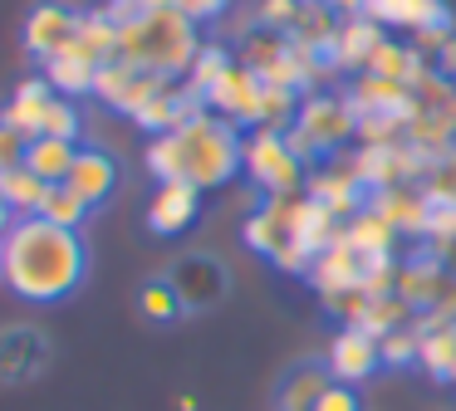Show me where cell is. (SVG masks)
I'll list each match as a JSON object with an SVG mask.
<instances>
[{"mask_svg":"<svg viewBox=\"0 0 456 411\" xmlns=\"http://www.w3.org/2000/svg\"><path fill=\"white\" fill-rule=\"evenodd\" d=\"M89 279V240L84 230L20 215L0 240V284L25 303H60Z\"/></svg>","mask_w":456,"mask_h":411,"instance_id":"6da1fadb","label":"cell"},{"mask_svg":"<svg viewBox=\"0 0 456 411\" xmlns=\"http://www.w3.org/2000/svg\"><path fill=\"white\" fill-rule=\"evenodd\" d=\"M142 162L152 181H191L197 191H221L246 172V133L207 108L187 117L177 133L148 137Z\"/></svg>","mask_w":456,"mask_h":411,"instance_id":"7a4b0ae2","label":"cell"},{"mask_svg":"<svg viewBox=\"0 0 456 411\" xmlns=\"http://www.w3.org/2000/svg\"><path fill=\"white\" fill-rule=\"evenodd\" d=\"M201 44H207L201 25L187 20L182 10H142L128 25H118V59L162 78H187Z\"/></svg>","mask_w":456,"mask_h":411,"instance_id":"3957f363","label":"cell"},{"mask_svg":"<svg viewBox=\"0 0 456 411\" xmlns=\"http://www.w3.org/2000/svg\"><path fill=\"white\" fill-rule=\"evenodd\" d=\"M285 133H289V147H295V152L305 157V166L314 172V166L334 162V152H344V147L358 137V113H354V103H348L344 93L314 88V93L299 98V113H295V123H289Z\"/></svg>","mask_w":456,"mask_h":411,"instance_id":"277c9868","label":"cell"},{"mask_svg":"<svg viewBox=\"0 0 456 411\" xmlns=\"http://www.w3.org/2000/svg\"><path fill=\"white\" fill-rule=\"evenodd\" d=\"M246 176L260 196H299L309 181V166L289 147L285 127H256L246 133Z\"/></svg>","mask_w":456,"mask_h":411,"instance_id":"5b68a950","label":"cell"},{"mask_svg":"<svg viewBox=\"0 0 456 411\" xmlns=\"http://www.w3.org/2000/svg\"><path fill=\"white\" fill-rule=\"evenodd\" d=\"M167 279H172V289H177V299H182L187 313H207L231 294V270H226V260L211 254V250L177 254L172 270H167Z\"/></svg>","mask_w":456,"mask_h":411,"instance_id":"8992f818","label":"cell"},{"mask_svg":"<svg viewBox=\"0 0 456 411\" xmlns=\"http://www.w3.org/2000/svg\"><path fill=\"white\" fill-rule=\"evenodd\" d=\"M260 103H265V78H260L256 68H246L240 59L216 78V88L207 93L211 113L226 117V123H236L240 133H256L260 127Z\"/></svg>","mask_w":456,"mask_h":411,"instance_id":"52a82bcc","label":"cell"},{"mask_svg":"<svg viewBox=\"0 0 456 411\" xmlns=\"http://www.w3.org/2000/svg\"><path fill=\"white\" fill-rule=\"evenodd\" d=\"M452 279L456 274L446 270V260L436 250H427V245H417V250L403 254V264H397V294L412 303V313L442 309L446 294H452Z\"/></svg>","mask_w":456,"mask_h":411,"instance_id":"ba28073f","label":"cell"},{"mask_svg":"<svg viewBox=\"0 0 456 411\" xmlns=\"http://www.w3.org/2000/svg\"><path fill=\"white\" fill-rule=\"evenodd\" d=\"M74 35H79V10H74L69 0H40V5H30V15H25L20 44H25V54L50 64L54 54H64V49L74 44Z\"/></svg>","mask_w":456,"mask_h":411,"instance_id":"9c48e42d","label":"cell"},{"mask_svg":"<svg viewBox=\"0 0 456 411\" xmlns=\"http://www.w3.org/2000/svg\"><path fill=\"white\" fill-rule=\"evenodd\" d=\"M324 367L334 372V382L358 387V382H368L373 372H383V348H378L373 333L348 328V323H344V328L329 338V348H324Z\"/></svg>","mask_w":456,"mask_h":411,"instance_id":"30bf717a","label":"cell"},{"mask_svg":"<svg viewBox=\"0 0 456 411\" xmlns=\"http://www.w3.org/2000/svg\"><path fill=\"white\" fill-rule=\"evenodd\" d=\"M50 367V338L30 323L0 328V387H20Z\"/></svg>","mask_w":456,"mask_h":411,"instance_id":"8fae6325","label":"cell"},{"mask_svg":"<svg viewBox=\"0 0 456 411\" xmlns=\"http://www.w3.org/2000/svg\"><path fill=\"white\" fill-rule=\"evenodd\" d=\"M417 367L432 382H456V318L446 309L417 313Z\"/></svg>","mask_w":456,"mask_h":411,"instance_id":"7c38bea8","label":"cell"},{"mask_svg":"<svg viewBox=\"0 0 456 411\" xmlns=\"http://www.w3.org/2000/svg\"><path fill=\"white\" fill-rule=\"evenodd\" d=\"M162 84H167L162 74H148V68L128 64V59H113V64H103L94 98H103V103H109L113 113H123V117H138V108L148 103Z\"/></svg>","mask_w":456,"mask_h":411,"instance_id":"4fadbf2b","label":"cell"},{"mask_svg":"<svg viewBox=\"0 0 456 411\" xmlns=\"http://www.w3.org/2000/svg\"><path fill=\"white\" fill-rule=\"evenodd\" d=\"M118 157L109 152V147H99V142H84L79 147V157H74V166H69V191L79 196L89 211H99V206H109L113 201V191H118Z\"/></svg>","mask_w":456,"mask_h":411,"instance_id":"5bb4252c","label":"cell"},{"mask_svg":"<svg viewBox=\"0 0 456 411\" xmlns=\"http://www.w3.org/2000/svg\"><path fill=\"white\" fill-rule=\"evenodd\" d=\"M368 270H373V260H363V254L354 250V245L338 235L334 245H329L324 254H314V264H309L305 279L314 284L319 299H334V294H348V289H363Z\"/></svg>","mask_w":456,"mask_h":411,"instance_id":"9a60e30c","label":"cell"},{"mask_svg":"<svg viewBox=\"0 0 456 411\" xmlns=\"http://www.w3.org/2000/svg\"><path fill=\"white\" fill-rule=\"evenodd\" d=\"M368 20L383 29H407V35H427V29H456L452 0H368Z\"/></svg>","mask_w":456,"mask_h":411,"instance_id":"2e32d148","label":"cell"},{"mask_svg":"<svg viewBox=\"0 0 456 411\" xmlns=\"http://www.w3.org/2000/svg\"><path fill=\"white\" fill-rule=\"evenodd\" d=\"M201 215V191L191 181H158V191H152L148 201V230L158 235V240H177V235H187L191 225H197Z\"/></svg>","mask_w":456,"mask_h":411,"instance_id":"e0dca14e","label":"cell"},{"mask_svg":"<svg viewBox=\"0 0 456 411\" xmlns=\"http://www.w3.org/2000/svg\"><path fill=\"white\" fill-rule=\"evenodd\" d=\"M305 196H314L319 206H329L338 221H354L358 211H368V186L348 172V162L314 166V172H309V181H305Z\"/></svg>","mask_w":456,"mask_h":411,"instance_id":"ac0fdd59","label":"cell"},{"mask_svg":"<svg viewBox=\"0 0 456 411\" xmlns=\"http://www.w3.org/2000/svg\"><path fill=\"white\" fill-rule=\"evenodd\" d=\"M334 387V372L324 367V358H305L280 377L275 387V411H319V397Z\"/></svg>","mask_w":456,"mask_h":411,"instance_id":"d6986e66","label":"cell"},{"mask_svg":"<svg viewBox=\"0 0 456 411\" xmlns=\"http://www.w3.org/2000/svg\"><path fill=\"white\" fill-rule=\"evenodd\" d=\"M387 39V29L378 25V20L368 15H348L344 25H338V39H334V59H329V68H344V74H363L368 59L378 54V44Z\"/></svg>","mask_w":456,"mask_h":411,"instance_id":"ffe728a7","label":"cell"},{"mask_svg":"<svg viewBox=\"0 0 456 411\" xmlns=\"http://www.w3.org/2000/svg\"><path fill=\"white\" fill-rule=\"evenodd\" d=\"M99 74H103V64H99L94 54H84L79 44H69L64 54H54L50 64H45L50 88H54L60 98H74V103H79V98H89L94 88H99Z\"/></svg>","mask_w":456,"mask_h":411,"instance_id":"44dd1931","label":"cell"},{"mask_svg":"<svg viewBox=\"0 0 456 411\" xmlns=\"http://www.w3.org/2000/svg\"><path fill=\"white\" fill-rule=\"evenodd\" d=\"M363 74H378V78H393V84H407V88H417L427 74H432V64H427V54L412 44V39H397V35H387L383 44H378V54L368 59V68Z\"/></svg>","mask_w":456,"mask_h":411,"instance_id":"7402d4cb","label":"cell"},{"mask_svg":"<svg viewBox=\"0 0 456 411\" xmlns=\"http://www.w3.org/2000/svg\"><path fill=\"white\" fill-rule=\"evenodd\" d=\"M50 103H54V88H50V78L45 74H35V78H25V84H15V93L5 98V108H0V117L11 127H20L25 137H40V127H45V113H50Z\"/></svg>","mask_w":456,"mask_h":411,"instance_id":"603a6c76","label":"cell"},{"mask_svg":"<svg viewBox=\"0 0 456 411\" xmlns=\"http://www.w3.org/2000/svg\"><path fill=\"white\" fill-rule=\"evenodd\" d=\"M368 206H373L378 215H383L387 225H393L403 240H417L422 245V215H427V206H422V186H387V191H373L368 196Z\"/></svg>","mask_w":456,"mask_h":411,"instance_id":"cb8c5ba5","label":"cell"},{"mask_svg":"<svg viewBox=\"0 0 456 411\" xmlns=\"http://www.w3.org/2000/svg\"><path fill=\"white\" fill-rule=\"evenodd\" d=\"M422 245L446 260V250L456 245V186H422Z\"/></svg>","mask_w":456,"mask_h":411,"instance_id":"d4e9b609","label":"cell"},{"mask_svg":"<svg viewBox=\"0 0 456 411\" xmlns=\"http://www.w3.org/2000/svg\"><path fill=\"white\" fill-rule=\"evenodd\" d=\"M344 235L348 245H354L358 254H363V260H393L397 254V240H403V235L393 230V225L383 221V215L373 211V206H368V211H358L354 221H344Z\"/></svg>","mask_w":456,"mask_h":411,"instance_id":"484cf974","label":"cell"},{"mask_svg":"<svg viewBox=\"0 0 456 411\" xmlns=\"http://www.w3.org/2000/svg\"><path fill=\"white\" fill-rule=\"evenodd\" d=\"M74 44L84 54H94L99 64H113L118 59V20L109 15V5H94V10H79V35Z\"/></svg>","mask_w":456,"mask_h":411,"instance_id":"4316f807","label":"cell"},{"mask_svg":"<svg viewBox=\"0 0 456 411\" xmlns=\"http://www.w3.org/2000/svg\"><path fill=\"white\" fill-rule=\"evenodd\" d=\"M84 142H64V137H35L30 152H25V166H30L35 176H45L50 186H64L69 181V166L74 157H79Z\"/></svg>","mask_w":456,"mask_h":411,"instance_id":"83f0119b","label":"cell"},{"mask_svg":"<svg viewBox=\"0 0 456 411\" xmlns=\"http://www.w3.org/2000/svg\"><path fill=\"white\" fill-rule=\"evenodd\" d=\"M0 196H5V206L15 211V221L20 215H40V206H45V196H50V181L45 176H35L30 166H11V172L0 176Z\"/></svg>","mask_w":456,"mask_h":411,"instance_id":"f1b7e54d","label":"cell"},{"mask_svg":"<svg viewBox=\"0 0 456 411\" xmlns=\"http://www.w3.org/2000/svg\"><path fill=\"white\" fill-rule=\"evenodd\" d=\"M412 318L417 313H412V303H407L403 294H383V299H368L363 313H358L348 328H363V333H373V338H387V333L407 328Z\"/></svg>","mask_w":456,"mask_h":411,"instance_id":"f546056e","label":"cell"},{"mask_svg":"<svg viewBox=\"0 0 456 411\" xmlns=\"http://www.w3.org/2000/svg\"><path fill=\"white\" fill-rule=\"evenodd\" d=\"M138 313H142L148 323H158V328L187 318V309H182V299H177V289H172L167 274H152V279H142V289H138Z\"/></svg>","mask_w":456,"mask_h":411,"instance_id":"4dcf8cb0","label":"cell"},{"mask_svg":"<svg viewBox=\"0 0 456 411\" xmlns=\"http://www.w3.org/2000/svg\"><path fill=\"white\" fill-rule=\"evenodd\" d=\"M231 64H236V49L221 44V39H207V44L197 49V59H191V68H187V84L197 88L201 98H207L211 88H216V78L226 74Z\"/></svg>","mask_w":456,"mask_h":411,"instance_id":"1f68e13d","label":"cell"},{"mask_svg":"<svg viewBox=\"0 0 456 411\" xmlns=\"http://www.w3.org/2000/svg\"><path fill=\"white\" fill-rule=\"evenodd\" d=\"M40 215H45V221H54V225H64V230H84L94 211H89V206H84L74 191H69V186H50V196H45Z\"/></svg>","mask_w":456,"mask_h":411,"instance_id":"d6a6232c","label":"cell"},{"mask_svg":"<svg viewBox=\"0 0 456 411\" xmlns=\"http://www.w3.org/2000/svg\"><path fill=\"white\" fill-rule=\"evenodd\" d=\"M305 5L309 0H256V5H250V25L289 35V29L299 25V15H305Z\"/></svg>","mask_w":456,"mask_h":411,"instance_id":"836d02e7","label":"cell"},{"mask_svg":"<svg viewBox=\"0 0 456 411\" xmlns=\"http://www.w3.org/2000/svg\"><path fill=\"white\" fill-rule=\"evenodd\" d=\"M40 137H64V142H84V113H79V103H74V98H60V93H54L50 113H45Z\"/></svg>","mask_w":456,"mask_h":411,"instance_id":"e575fe53","label":"cell"},{"mask_svg":"<svg viewBox=\"0 0 456 411\" xmlns=\"http://www.w3.org/2000/svg\"><path fill=\"white\" fill-rule=\"evenodd\" d=\"M378 348H383V367H417V328L407 323V328L387 333V338H378Z\"/></svg>","mask_w":456,"mask_h":411,"instance_id":"d590c367","label":"cell"},{"mask_svg":"<svg viewBox=\"0 0 456 411\" xmlns=\"http://www.w3.org/2000/svg\"><path fill=\"white\" fill-rule=\"evenodd\" d=\"M25 152H30V137L20 133V127H11L5 117H0V176L11 172V166L25 162Z\"/></svg>","mask_w":456,"mask_h":411,"instance_id":"8d00e7d4","label":"cell"},{"mask_svg":"<svg viewBox=\"0 0 456 411\" xmlns=\"http://www.w3.org/2000/svg\"><path fill=\"white\" fill-rule=\"evenodd\" d=\"M231 5L236 0H177V10L187 20H197V25H216L221 15H231Z\"/></svg>","mask_w":456,"mask_h":411,"instance_id":"74e56055","label":"cell"},{"mask_svg":"<svg viewBox=\"0 0 456 411\" xmlns=\"http://www.w3.org/2000/svg\"><path fill=\"white\" fill-rule=\"evenodd\" d=\"M319 411H363V397H358V387H344V382H334V387L319 397Z\"/></svg>","mask_w":456,"mask_h":411,"instance_id":"f35d334b","label":"cell"},{"mask_svg":"<svg viewBox=\"0 0 456 411\" xmlns=\"http://www.w3.org/2000/svg\"><path fill=\"white\" fill-rule=\"evenodd\" d=\"M432 68H436V74H442V78H452V84H456V35H446V44L436 49Z\"/></svg>","mask_w":456,"mask_h":411,"instance_id":"ab89813d","label":"cell"},{"mask_svg":"<svg viewBox=\"0 0 456 411\" xmlns=\"http://www.w3.org/2000/svg\"><path fill=\"white\" fill-rule=\"evenodd\" d=\"M319 5H329V10H334V15H363V5H368V0H319Z\"/></svg>","mask_w":456,"mask_h":411,"instance_id":"60d3db41","label":"cell"},{"mask_svg":"<svg viewBox=\"0 0 456 411\" xmlns=\"http://www.w3.org/2000/svg\"><path fill=\"white\" fill-rule=\"evenodd\" d=\"M11 225H15V211H11V206H5V196H0V240L11 235Z\"/></svg>","mask_w":456,"mask_h":411,"instance_id":"b9f144b4","label":"cell"},{"mask_svg":"<svg viewBox=\"0 0 456 411\" xmlns=\"http://www.w3.org/2000/svg\"><path fill=\"white\" fill-rule=\"evenodd\" d=\"M138 10H177V0H133Z\"/></svg>","mask_w":456,"mask_h":411,"instance_id":"7bdbcfd3","label":"cell"},{"mask_svg":"<svg viewBox=\"0 0 456 411\" xmlns=\"http://www.w3.org/2000/svg\"><path fill=\"white\" fill-rule=\"evenodd\" d=\"M446 270L456 274V245H452V250H446Z\"/></svg>","mask_w":456,"mask_h":411,"instance_id":"ee69618b","label":"cell"}]
</instances>
